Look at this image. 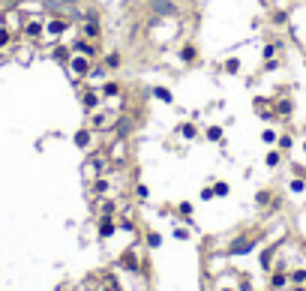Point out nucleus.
<instances>
[{
	"label": "nucleus",
	"mask_w": 306,
	"mask_h": 291,
	"mask_svg": "<svg viewBox=\"0 0 306 291\" xmlns=\"http://www.w3.org/2000/svg\"><path fill=\"white\" fill-rule=\"evenodd\" d=\"M177 135H180V138H186V141H195V138H198V123H192V120L177 123Z\"/></svg>",
	"instance_id": "nucleus-22"
},
{
	"label": "nucleus",
	"mask_w": 306,
	"mask_h": 291,
	"mask_svg": "<svg viewBox=\"0 0 306 291\" xmlns=\"http://www.w3.org/2000/svg\"><path fill=\"white\" fill-rule=\"evenodd\" d=\"M288 291H306V285H288Z\"/></svg>",
	"instance_id": "nucleus-41"
},
{
	"label": "nucleus",
	"mask_w": 306,
	"mask_h": 291,
	"mask_svg": "<svg viewBox=\"0 0 306 291\" xmlns=\"http://www.w3.org/2000/svg\"><path fill=\"white\" fill-rule=\"evenodd\" d=\"M288 279H291V285H306V264L288 267Z\"/></svg>",
	"instance_id": "nucleus-25"
},
{
	"label": "nucleus",
	"mask_w": 306,
	"mask_h": 291,
	"mask_svg": "<svg viewBox=\"0 0 306 291\" xmlns=\"http://www.w3.org/2000/svg\"><path fill=\"white\" fill-rule=\"evenodd\" d=\"M24 18H27V15H24L18 6H6V9H3V27H9V30L18 33V36H21V24H24Z\"/></svg>",
	"instance_id": "nucleus-14"
},
{
	"label": "nucleus",
	"mask_w": 306,
	"mask_h": 291,
	"mask_svg": "<svg viewBox=\"0 0 306 291\" xmlns=\"http://www.w3.org/2000/svg\"><path fill=\"white\" fill-rule=\"evenodd\" d=\"M99 93H102V99H117V96H123L126 90H123V84H120L117 78H105V81L99 84Z\"/></svg>",
	"instance_id": "nucleus-17"
},
{
	"label": "nucleus",
	"mask_w": 306,
	"mask_h": 291,
	"mask_svg": "<svg viewBox=\"0 0 306 291\" xmlns=\"http://www.w3.org/2000/svg\"><path fill=\"white\" fill-rule=\"evenodd\" d=\"M75 30H78V36H84V39H93V42L102 39V21H99V15H96V18L75 21Z\"/></svg>",
	"instance_id": "nucleus-12"
},
{
	"label": "nucleus",
	"mask_w": 306,
	"mask_h": 291,
	"mask_svg": "<svg viewBox=\"0 0 306 291\" xmlns=\"http://www.w3.org/2000/svg\"><path fill=\"white\" fill-rule=\"evenodd\" d=\"M180 15H150L147 27H144V36L153 48H168L171 42H177L180 36Z\"/></svg>",
	"instance_id": "nucleus-1"
},
{
	"label": "nucleus",
	"mask_w": 306,
	"mask_h": 291,
	"mask_svg": "<svg viewBox=\"0 0 306 291\" xmlns=\"http://www.w3.org/2000/svg\"><path fill=\"white\" fill-rule=\"evenodd\" d=\"M255 204H258V207H261V210H270V207H273V204H276V195H273V192H270V189H261V192H258V195H255Z\"/></svg>",
	"instance_id": "nucleus-24"
},
{
	"label": "nucleus",
	"mask_w": 306,
	"mask_h": 291,
	"mask_svg": "<svg viewBox=\"0 0 306 291\" xmlns=\"http://www.w3.org/2000/svg\"><path fill=\"white\" fill-rule=\"evenodd\" d=\"M72 27H75V21L66 18V15H48V18H45V36H42V42H48V45L60 42Z\"/></svg>",
	"instance_id": "nucleus-4"
},
{
	"label": "nucleus",
	"mask_w": 306,
	"mask_h": 291,
	"mask_svg": "<svg viewBox=\"0 0 306 291\" xmlns=\"http://www.w3.org/2000/svg\"><path fill=\"white\" fill-rule=\"evenodd\" d=\"M99 63H102L108 72H117V69L123 66V51H117V48H114V51H102Z\"/></svg>",
	"instance_id": "nucleus-18"
},
{
	"label": "nucleus",
	"mask_w": 306,
	"mask_h": 291,
	"mask_svg": "<svg viewBox=\"0 0 306 291\" xmlns=\"http://www.w3.org/2000/svg\"><path fill=\"white\" fill-rule=\"evenodd\" d=\"M174 237H177V240H189V237H192V231L183 228V225H177V228H174Z\"/></svg>",
	"instance_id": "nucleus-38"
},
{
	"label": "nucleus",
	"mask_w": 306,
	"mask_h": 291,
	"mask_svg": "<svg viewBox=\"0 0 306 291\" xmlns=\"http://www.w3.org/2000/svg\"><path fill=\"white\" fill-rule=\"evenodd\" d=\"M141 243H144L147 249H159V246H162V234H159V231H147Z\"/></svg>",
	"instance_id": "nucleus-30"
},
{
	"label": "nucleus",
	"mask_w": 306,
	"mask_h": 291,
	"mask_svg": "<svg viewBox=\"0 0 306 291\" xmlns=\"http://www.w3.org/2000/svg\"><path fill=\"white\" fill-rule=\"evenodd\" d=\"M3 3H6V6H18V3H21V0H3Z\"/></svg>",
	"instance_id": "nucleus-42"
},
{
	"label": "nucleus",
	"mask_w": 306,
	"mask_h": 291,
	"mask_svg": "<svg viewBox=\"0 0 306 291\" xmlns=\"http://www.w3.org/2000/svg\"><path fill=\"white\" fill-rule=\"evenodd\" d=\"M204 138L213 141V144H222V141H225V129H222L219 123H207V126H204Z\"/></svg>",
	"instance_id": "nucleus-23"
},
{
	"label": "nucleus",
	"mask_w": 306,
	"mask_h": 291,
	"mask_svg": "<svg viewBox=\"0 0 306 291\" xmlns=\"http://www.w3.org/2000/svg\"><path fill=\"white\" fill-rule=\"evenodd\" d=\"M69 45H72L75 54H84V57H90V60H99V57H102V45L93 42V39H84V36H75Z\"/></svg>",
	"instance_id": "nucleus-11"
},
{
	"label": "nucleus",
	"mask_w": 306,
	"mask_h": 291,
	"mask_svg": "<svg viewBox=\"0 0 306 291\" xmlns=\"http://www.w3.org/2000/svg\"><path fill=\"white\" fill-rule=\"evenodd\" d=\"M273 108H276V117L288 120V117L294 114V99H291L288 93H279V96H273Z\"/></svg>",
	"instance_id": "nucleus-16"
},
{
	"label": "nucleus",
	"mask_w": 306,
	"mask_h": 291,
	"mask_svg": "<svg viewBox=\"0 0 306 291\" xmlns=\"http://www.w3.org/2000/svg\"><path fill=\"white\" fill-rule=\"evenodd\" d=\"M210 198H216V195H213V186L207 183V186L201 189V201H210Z\"/></svg>",
	"instance_id": "nucleus-39"
},
{
	"label": "nucleus",
	"mask_w": 306,
	"mask_h": 291,
	"mask_svg": "<svg viewBox=\"0 0 306 291\" xmlns=\"http://www.w3.org/2000/svg\"><path fill=\"white\" fill-rule=\"evenodd\" d=\"M291 279H288V267L285 264H276L270 273H267V291H288Z\"/></svg>",
	"instance_id": "nucleus-13"
},
{
	"label": "nucleus",
	"mask_w": 306,
	"mask_h": 291,
	"mask_svg": "<svg viewBox=\"0 0 306 291\" xmlns=\"http://www.w3.org/2000/svg\"><path fill=\"white\" fill-rule=\"evenodd\" d=\"M111 276L117 279L120 291H150V279H147V273H138V270H126V267H120V264H114Z\"/></svg>",
	"instance_id": "nucleus-2"
},
{
	"label": "nucleus",
	"mask_w": 306,
	"mask_h": 291,
	"mask_svg": "<svg viewBox=\"0 0 306 291\" xmlns=\"http://www.w3.org/2000/svg\"><path fill=\"white\" fill-rule=\"evenodd\" d=\"M96 285H99V279H96V276H87V279H84L78 288H75V291H96Z\"/></svg>",
	"instance_id": "nucleus-35"
},
{
	"label": "nucleus",
	"mask_w": 306,
	"mask_h": 291,
	"mask_svg": "<svg viewBox=\"0 0 306 291\" xmlns=\"http://www.w3.org/2000/svg\"><path fill=\"white\" fill-rule=\"evenodd\" d=\"M294 177H303V180H306V168H303V165H294Z\"/></svg>",
	"instance_id": "nucleus-40"
},
{
	"label": "nucleus",
	"mask_w": 306,
	"mask_h": 291,
	"mask_svg": "<svg viewBox=\"0 0 306 291\" xmlns=\"http://www.w3.org/2000/svg\"><path fill=\"white\" fill-rule=\"evenodd\" d=\"M288 192H291V195H303V192H306V180H303V177H294L291 183H288Z\"/></svg>",
	"instance_id": "nucleus-33"
},
{
	"label": "nucleus",
	"mask_w": 306,
	"mask_h": 291,
	"mask_svg": "<svg viewBox=\"0 0 306 291\" xmlns=\"http://www.w3.org/2000/svg\"><path fill=\"white\" fill-rule=\"evenodd\" d=\"M93 138L96 132L90 126H81L78 132H75V147H81V150H93Z\"/></svg>",
	"instance_id": "nucleus-19"
},
{
	"label": "nucleus",
	"mask_w": 306,
	"mask_h": 291,
	"mask_svg": "<svg viewBox=\"0 0 306 291\" xmlns=\"http://www.w3.org/2000/svg\"><path fill=\"white\" fill-rule=\"evenodd\" d=\"M93 63H96V60H90V57H84V54H75V51H72V57L66 60L63 69H66V75H69L75 84H84L87 75H90V69H93Z\"/></svg>",
	"instance_id": "nucleus-6"
},
{
	"label": "nucleus",
	"mask_w": 306,
	"mask_h": 291,
	"mask_svg": "<svg viewBox=\"0 0 306 291\" xmlns=\"http://www.w3.org/2000/svg\"><path fill=\"white\" fill-rule=\"evenodd\" d=\"M276 147H279L282 153L294 150V135H291V132H279V138H276Z\"/></svg>",
	"instance_id": "nucleus-29"
},
{
	"label": "nucleus",
	"mask_w": 306,
	"mask_h": 291,
	"mask_svg": "<svg viewBox=\"0 0 306 291\" xmlns=\"http://www.w3.org/2000/svg\"><path fill=\"white\" fill-rule=\"evenodd\" d=\"M150 198V189H147V183H132V201H147Z\"/></svg>",
	"instance_id": "nucleus-31"
},
{
	"label": "nucleus",
	"mask_w": 306,
	"mask_h": 291,
	"mask_svg": "<svg viewBox=\"0 0 306 291\" xmlns=\"http://www.w3.org/2000/svg\"><path fill=\"white\" fill-rule=\"evenodd\" d=\"M153 99H159L162 105H171V102H174V93H171V87H162V84H159V87H153Z\"/></svg>",
	"instance_id": "nucleus-28"
},
{
	"label": "nucleus",
	"mask_w": 306,
	"mask_h": 291,
	"mask_svg": "<svg viewBox=\"0 0 306 291\" xmlns=\"http://www.w3.org/2000/svg\"><path fill=\"white\" fill-rule=\"evenodd\" d=\"M0 27H3V9H0Z\"/></svg>",
	"instance_id": "nucleus-43"
},
{
	"label": "nucleus",
	"mask_w": 306,
	"mask_h": 291,
	"mask_svg": "<svg viewBox=\"0 0 306 291\" xmlns=\"http://www.w3.org/2000/svg\"><path fill=\"white\" fill-rule=\"evenodd\" d=\"M276 138H279L276 129H264V132H261V141H264V144H273V147H276Z\"/></svg>",
	"instance_id": "nucleus-36"
},
{
	"label": "nucleus",
	"mask_w": 306,
	"mask_h": 291,
	"mask_svg": "<svg viewBox=\"0 0 306 291\" xmlns=\"http://www.w3.org/2000/svg\"><path fill=\"white\" fill-rule=\"evenodd\" d=\"M210 186H213V195H216V198H225L228 192H231V186H228V183H225V180H213V183H210Z\"/></svg>",
	"instance_id": "nucleus-32"
},
{
	"label": "nucleus",
	"mask_w": 306,
	"mask_h": 291,
	"mask_svg": "<svg viewBox=\"0 0 306 291\" xmlns=\"http://www.w3.org/2000/svg\"><path fill=\"white\" fill-rule=\"evenodd\" d=\"M252 108H255V114H261L267 123H276L279 117H276V108H273V99H267V96H258L255 102H252Z\"/></svg>",
	"instance_id": "nucleus-15"
},
{
	"label": "nucleus",
	"mask_w": 306,
	"mask_h": 291,
	"mask_svg": "<svg viewBox=\"0 0 306 291\" xmlns=\"http://www.w3.org/2000/svg\"><path fill=\"white\" fill-rule=\"evenodd\" d=\"M279 48H282L279 42H270V45H264V51H261V54H264V60H270V57H276V54H279Z\"/></svg>",
	"instance_id": "nucleus-37"
},
{
	"label": "nucleus",
	"mask_w": 306,
	"mask_h": 291,
	"mask_svg": "<svg viewBox=\"0 0 306 291\" xmlns=\"http://www.w3.org/2000/svg\"><path fill=\"white\" fill-rule=\"evenodd\" d=\"M48 54H51L60 66H66V60L72 57V45H66V42H54V45L48 48Z\"/></svg>",
	"instance_id": "nucleus-20"
},
{
	"label": "nucleus",
	"mask_w": 306,
	"mask_h": 291,
	"mask_svg": "<svg viewBox=\"0 0 306 291\" xmlns=\"http://www.w3.org/2000/svg\"><path fill=\"white\" fill-rule=\"evenodd\" d=\"M102 147H105V153H108V159H111V165H114V168L129 165L132 150H129V141H126V138H111L108 144H102Z\"/></svg>",
	"instance_id": "nucleus-8"
},
{
	"label": "nucleus",
	"mask_w": 306,
	"mask_h": 291,
	"mask_svg": "<svg viewBox=\"0 0 306 291\" xmlns=\"http://www.w3.org/2000/svg\"><path fill=\"white\" fill-rule=\"evenodd\" d=\"M192 213H195L192 201H180V204H177V219H180V222H192Z\"/></svg>",
	"instance_id": "nucleus-26"
},
{
	"label": "nucleus",
	"mask_w": 306,
	"mask_h": 291,
	"mask_svg": "<svg viewBox=\"0 0 306 291\" xmlns=\"http://www.w3.org/2000/svg\"><path fill=\"white\" fill-rule=\"evenodd\" d=\"M78 96H81V108L90 114L96 108H102V93L99 87H90V84H78Z\"/></svg>",
	"instance_id": "nucleus-10"
},
{
	"label": "nucleus",
	"mask_w": 306,
	"mask_h": 291,
	"mask_svg": "<svg viewBox=\"0 0 306 291\" xmlns=\"http://www.w3.org/2000/svg\"><path fill=\"white\" fill-rule=\"evenodd\" d=\"M222 69H225V72H228V75H237V72H240V60H237V57H228V60H225V66H222Z\"/></svg>",
	"instance_id": "nucleus-34"
},
{
	"label": "nucleus",
	"mask_w": 306,
	"mask_h": 291,
	"mask_svg": "<svg viewBox=\"0 0 306 291\" xmlns=\"http://www.w3.org/2000/svg\"><path fill=\"white\" fill-rule=\"evenodd\" d=\"M282 159H285V153H282L279 147H273V150H267L264 165H267V168H279V165H282Z\"/></svg>",
	"instance_id": "nucleus-27"
},
{
	"label": "nucleus",
	"mask_w": 306,
	"mask_h": 291,
	"mask_svg": "<svg viewBox=\"0 0 306 291\" xmlns=\"http://www.w3.org/2000/svg\"><path fill=\"white\" fill-rule=\"evenodd\" d=\"M117 117H120V111H114V108H96V111H90L87 114V126L96 132V135H114V126H117Z\"/></svg>",
	"instance_id": "nucleus-3"
},
{
	"label": "nucleus",
	"mask_w": 306,
	"mask_h": 291,
	"mask_svg": "<svg viewBox=\"0 0 306 291\" xmlns=\"http://www.w3.org/2000/svg\"><path fill=\"white\" fill-rule=\"evenodd\" d=\"M117 231H120V225H117V213H102V216H96V234H99V240L108 243Z\"/></svg>",
	"instance_id": "nucleus-9"
},
{
	"label": "nucleus",
	"mask_w": 306,
	"mask_h": 291,
	"mask_svg": "<svg viewBox=\"0 0 306 291\" xmlns=\"http://www.w3.org/2000/svg\"><path fill=\"white\" fill-rule=\"evenodd\" d=\"M258 243H261V231H255V228H252V231L237 234L231 243H228V249H225V252H228V258H234V255H249V252H252Z\"/></svg>",
	"instance_id": "nucleus-7"
},
{
	"label": "nucleus",
	"mask_w": 306,
	"mask_h": 291,
	"mask_svg": "<svg viewBox=\"0 0 306 291\" xmlns=\"http://www.w3.org/2000/svg\"><path fill=\"white\" fill-rule=\"evenodd\" d=\"M180 60H183L186 66H192V63L198 60V45H195V42H183V45H180Z\"/></svg>",
	"instance_id": "nucleus-21"
},
{
	"label": "nucleus",
	"mask_w": 306,
	"mask_h": 291,
	"mask_svg": "<svg viewBox=\"0 0 306 291\" xmlns=\"http://www.w3.org/2000/svg\"><path fill=\"white\" fill-rule=\"evenodd\" d=\"M300 147H303V153H306V141H303V144H300Z\"/></svg>",
	"instance_id": "nucleus-44"
},
{
	"label": "nucleus",
	"mask_w": 306,
	"mask_h": 291,
	"mask_svg": "<svg viewBox=\"0 0 306 291\" xmlns=\"http://www.w3.org/2000/svg\"><path fill=\"white\" fill-rule=\"evenodd\" d=\"M45 18L48 15H27L24 24H21V42H30V45H42V36H45Z\"/></svg>",
	"instance_id": "nucleus-5"
}]
</instances>
